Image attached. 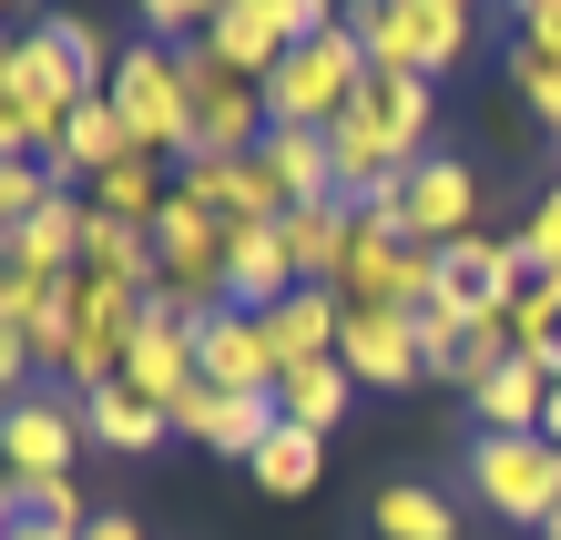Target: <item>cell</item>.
<instances>
[{"mask_svg": "<svg viewBox=\"0 0 561 540\" xmlns=\"http://www.w3.org/2000/svg\"><path fill=\"white\" fill-rule=\"evenodd\" d=\"M134 11H144V31H153V42H194V31H205L225 0H134Z\"/></svg>", "mask_w": 561, "mask_h": 540, "instance_id": "cell-33", "label": "cell"}, {"mask_svg": "<svg viewBox=\"0 0 561 540\" xmlns=\"http://www.w3.org/2000/svg\"><path fill=\"white\" fill-rule=\"evenodd\" d=\"M347 31L368 42V72L439 82L470 61V0H347Z\"/></svg>", "mask_w": 561, "mask_h": 540, "instance_id": "cell-2", "label": "cell"}, {"mask_svg": "<svg viewBox=\"0 0 561 540\" xmlns=\"http://www.w3.org/2000/svg\"><path fill=\"white\" fill-rule=\"evenodd\" d=\"M347 123H368L378 153L409 174V163L428 153V123H439V82H419V72H368V92H357Z\"/></svg>", "mask_w": 561, "mask_h": 540, "instance_id": "cell-12", "label": "cell"}, {"mask_svg": "<svg viewBox=\"0 0 561 540\" xmlns=\"http://www.w3.org/2000/svg\"><path fill=\"white\" fill-rule=\"evenodd\" d=\"M11 153H31V143H21V123H11V103H0V163H11Z\"/></svg>", "mask_w": 561, "mask_h": 540, "instance_id": "cell-38", "label": "cell"}, {"mask_svg": "<svg viewBox=\"0 0 561 540\" xmlns=\"http://www.w3.org/2000/svg\"><path fill=\"white\" fill-rule=\"evenodd\" d=\"M92 205H103V215H123V225H153L163 205H174V174H163L153 153H123L113 174L92 184Z\"/></svg>", "mask_w": 561, "mask_h": 540, "instance_id": "cell-25", "label": "cell"}, {"mask_svg": "<svg viewBox=\"0 0 561 540\" xmlns=\"http://www.w3.org/2000/svg\"><path fill=\"white\" fill-rule=\"evenodd\" d=\"M470 499L480 510H501V520H520V530H551V510H561V449L541 428H520V438H470Z\"/></svg>", "mask_w": 561, "mask_h": 540, "instance_id": "cell-3", "label": "cell"}, {"mask_svg": "<svg viewBox=\"0 0 561 540\" xmlns=\"http://www.w3.org/2000/svg\"><path fill=\"white\" fill-rule=\"evenodd\" d=\"M541 438H551V449H561V378H551V409H541Z\"/></svg>", "mask_w": 561, "mask_h": 540, "instance_id": "cell-39", "label": "cell"}, {"mask_svg": "<svg viewBox=\"0 0 561 540\" xmlns=\"http://www.w3.org/2000/svg\"><path fill=\"white\" fill-rule=\"evenodd\" d=\"M174 72H184V103H194V153H255L266 143V82H245V72H225V61L205 42H174ZM184 153V163H194Z\"/></svg>", "mask_w": 561, "mask_h": 540, "instance_id": "cell-5", "label": "cell"}, {"mask_svg": "<svg viewBox=\"0 0 561 540\" xmlns=\"http://www.w3.org/2000/svg\"><path fill=\"white\" fill-rule=\"evenodd\" d=\"M245 469H255V480H266L276 499H296V490H317V469H327V438H317V428H276V438H266V449H255Z\"/></svg>", "mask_w": 561, "mask_h": 540, "instance_id": "cell-27", "label": "cell"}, {"mask_svg": "<svg viewBox=\"0 0 561 540\" xmlns=\"http://www.w3.org/2000/svg\"><path fill=\"white\" fill-rule=\"evenodd\" d=\"M82 540H144V520H123V510H92V530Z\"/></svg>", "mask_w": 561, "mask_h": 540, "instance_id": "cell-37", "label": "cell"}, {"mask_svg": "<svg viewBox=\"0 0 561 540\" xmlns=\"http://www.w3.org/2000/svg\"><path fill=\"white\" fill-rule=\"evenodd\" d=\"M113 113L123 133H134V153H194V103H184V72H174V42H134L123 51V72H113Z\"/></svg>", "mask_w": 561, "mask_h": 540, "instance_id": "cell-4", "label": "cell"}, {"mask_svg": "<svg viewBox=\"0 0 561 540\" xmlns=\"http://www.w3.org/2000/svg\"><path fill=\"white\" fill-rule=\"evenodd\" d=\"M286 296H296L286 225H225V307H245V317H276Z\"/></svg>", "mask_w": 561, "mask_h": 540, "instance_id": "cell-14", "label": "cell"}, {"mask_svg": "<svg viewBox=\"0 0 561 540\" xmlns=\"http://www.w3.org/2000/svg\"><path fill=\"white\" fill-rule=\"evenodd\" d=\"M123 388L153 398V409H184V398L205 388V357H194V317L174 307V296H153V307H144V336H134V357H123Z\"/></svg>", "mask_w": 561, "mask_h": 540, "instance_id": "cell-9", "label": "cell"}, {"mask_svg": "<svg viewBox=\"0 0 561 540\" xmlns=\"http://www.w3.org/2000/svg\"><path fill=\"white\" fill-rule=\"evenodd\" d=\"M511 82H520V103H531V123L561 133V61H531V51L511 42Z\"/></svg>", "mask_w": 561, "mask_h": 540, "instance_id": "cell-31", "label": "cell"}, {"mask_svg": "<svg viewBox=\"0 0 561 540\" xmlns=\"http://www.w3.org/2000/svg\"><path fill=\"white\" fill-rule=\"evenodd\" d=\"M11 11H31V0H0V21H11Z\"/></svg>", "mask_w": 561, "mask_h": 540, "instance_id": "cell-41", "label": "cell"}, {"mask_svg": "<svg viewBox=\"0 0 561 540\" xmlns=\"http://www.w3.org/2000/svg\"><path fill=\"white\" fill-rule=\"evenodd\" d=\"M92 520H61V510H42V490L31 480H0V540H82Z\"/></svg>", "mask_w": 561, "mask_h": 540, "instance_id": "cell-29", "label": "cell"}, {"mask_svg": "<svg viewBox=\"0 0 561 540\" xmlns=\"http://www.w3.org/2000/svg\"><path fill=\"white\" fill-rule=\"evenodd\" d=\"M347 398H357V378H347L337 357H317V367H286V378H276V409H286V428H317V438L347 418Z\"/></svg>", "mask_w": 561, "mask_h": 540, "instance_id": "cell-23", "label": "cell"}, {"mask_svg": "<svg viewBox=\"0 0 561 540\" xmlns=\"http://www.w3.org/2000/svg\"><path fill=\"white\" fill-rule=\"evenodd\" d=\"M480 215V174L459 153H419L409 174H399V234L419 255H439V245H459V234H480L470 225Z\"/></svg>", "mask_w": 561, "mask_h": 540, "instance_id": "cell-7", "label": "cell"}, {"mask_svg": "<svg viewBox=\"0 0 561 540\" xmlns=\"http://www.w3.org/2000/svg\"><path fill=\"white\" fill-rule=\"evenodd\" d=\"M82 438H103L113 459H153L163 438H174V409H153V398H134V388H82Z\"/></svg>", "mask_w": 561, "mask_h": 540, "instance_id": "cell-17", "label": "cell"}, {"mask_svg": "<svg viewBox=\"0 0 561 540\" xmlns=\"http://www.w3.org/2000/svg\"><path fill=\"white\" fill-rule=\"evenodd\" d=\"M368 520H378V540H459V510L428 480H388L368 499Z\"/></svg>", "mask_w": 561, "mask_h": 540, "instance_id": "cell-24", "label": "cell"}, {"mask_svg": "<svg viewBox=\"0 0 561 540\" xmlns=\"http://www.w3.org/2000/svg\"><path fill=\"white\" fill-rule=\"evenodd\" d=\"M194 357H205V388H225V398H276V378H286L266 317H245V307L194 317Z\"/></svg>", "mask_w": 561, "mask_h": 540, "instance_id": "cell-10", "label": "cell"}, {"mask_svg": "<svg viewBox=\"0 0 561 540\" xmlns=\"http://www.w3.org/2000/svg\"><path fill=\"white\" fill-rule=\"evenodd\" d=\"M520 286H531V255H520V234H459V245H439V307L480 317V326H511Z\"/></svg>", "mask_w": 561, "mask_h": 540, "instance_id": "cell-6", "label": "cell"}, {"mask_svg": "<svg viewBox=\"0 0 561 540\" xmlns=\"http://www.w3.org/2000/svg\"><path fill=\"white\" fill-rule=\"evenodd\" d=\"M31 378H42V357H31V326H21V317H0V409H11V398H31Z\"/></svg>", "mask_w": 561, "mask_h": 540, "instance_id": "cell-34", "label": "cell"}, {"mask_svg": "<svg viewBox=\"0 0 561 540\" xmlns=\"http://www.w3.org/2000/svg\"><path fill=\"white\" fill-rule=\"evenodd\" d=\"M511 21H520L511 42L531 51V61H561V0H511Z\"/></svg>", "mask_w": 561, "mask_h": 540, "instance_id": "cell-35", "label": "cell"}, {"mask_svg": "<svg viewBox=\"0 0 561 540\" xmlns=\"http://www.w3.org/2000/svg\"><path fill=\"white\" fill-rule=\"evenodd\" d=\"M0 245H11V234H0Z\"/></svg>", "mask_w": 561, "mask_h": 540, "instance_id": "cell-43", "label": "cell"}, {"mask_svg": "<svg viewBox=\"0 0 561 540\" xmlns=\"http://www.w3.org/2000/svg\"><path fill=\"white\" fill-rule=\"evenodd\" d=\"M357 92H368V42L337 21V31L296 42L276 72H266V123H286V133H337L357 113Z\"/></svg>", "mask_w": 561, "mask_h": 540, "instance_id": "cell-1", "label": "cell"}, {"mask_svg": "<svg viewBox=\"0 0 561 540\" xmlns=\"http://www.w3.org/2000/svg\"><path fill=\"white\" fill-rule=\"evenodd\" d=\"M11 42H21V31H11V21H0V72H11Z\"/></svg>", "mask_w": 561, "mask_h": 540, "instance_id": "cell-40", "label": "cell"}, {"mask_svg": "<svg viewBox=\"0 0 561 540\" xmlns=\"http://www.w3.org/2000/svg\"><path fill=\"white\" fill-rule=\"evenodd\" d=\"M82 225H92V194H51L31 225H11V265H31V276H82Z\"/></svg>", "mask_w": 561, "mask_h": 540, "instance_id": "cell-19", "label": "cell"}, {"mask_svg": "<svg viewBox=\"0 0 561 540\" xmlns=\"http://www.w3.org/2000/svg\"><path fill=\"white\" fill-rule=\"evenodd\" d=\"M82 276H113V286L153 296V286H163L153 225H123V215H103V205H92V225H82Z\"/></svg>", "mask_w": 561, "mask_h": 540, "instance_id": "cell-20", "label": "cell"}, {"mask_svg": "<svg viewBox=\"0 0 561 540\" xmlns=\"http://www.w3.org/2000/svg\"><path fill=\"white\" fill-rule=\"evenodd\" d=\"M511 347L541 367V378H561V276H531L511 307Z\"/></svg>", "mask_w": 561, "mask_h": 540, "instance_id": "cell-26", "label": "cell"}, {"mask_svg": "<svg viewBox=\"0 0 561 540\" xmlns=\"http://www.w3.org/2000/svg\"><path fill=\"white\" fill-rule=\"evenodd\" d=\"M42 21H51V42L72 51V72H82V92H113V72H123V51L103 42V31H92L82 11H42Z\"/></svg>", "mask_w": 561, "mask_h": 540, "instance_id": "cell-28", "label": "cell"}, {"mask_svg": "<svg viewBox=\"0 0 561 540\" xmlns=\"http://www.w3.org/2000/svg\"><path fill=\"white\" fill-rule=\"evenodd\" d=\"M42 205H51V174H42V153H11V163H0V234H11V225H31Z\"/></svg>", "mask_w": 561, "mask_h": 540, "instance_id": "cell-30", "label": "cell"}, {"mask_svg": "<svg viewBox=\"0 0 561 540\" xmlns=\"http://www.w3.org/2000/svg\"><path fill=\"white\" fill-rule=\"evenodd\" d=\"M520 255H531V276H561V184L531 205V225H520Z\"/></svg>", "mask_w": 561, "mask_h": 540, "instance_id": "cell-32", "label": "cell"}, {"mask_svg": "<svg viewBox=\"0 0 561 540\" xmlns=\"http://www.w3.org/2000/svg\"><path fill=\"white\" fill-rule=\"evenodd\" d=\"M194 42H205V51L225 61V72H245V82H266L276 61L296 51V42H286V21L266 11V0H225V11H215L205 31H194Z\"/></svg>", "mask_w": 561, "mask_h": 540, "instance_id": "cell-16", "label": "cell"}, {"mask_svg": "<svg viewBox=\"0 0 561 540\" xmlns=\"http://www.w3.org/2000/svg\"><path fill=\"white\" fill-rule=\"evenodd\" d=\"M337 326H347V296H337V286H296L286 307L266 317L276 367H317V357H337Z\"/></svg>", "mask_w": 561, "mask_h": 540, "instance_id": "cell-21", "label": "cell"}, {"mask_svg": "<svg viewBox=\"0 0 561 540\" xmlns=\"http://www.w3.org/2000/svg\"><path fill=\"white\" fill-rule=\"evenodd\" d=\"M347 245H357V205H307V215H286V255H296V286H337Z\"/></svg>", "mask_w": 561, "mask_h": 540, "instance_id": "cell-22", "label": "cell"}, {"mask_svg": "<svg viewBox=\"0 0 561 540\" xmlns=\"http://www.w3.org/2000/svg\"><path fill=\"white\" fill-rule=\"evenodd\" d=\"M255 163H266V184L286 194V215H307V205H347L337 194V163H327V133H266V143H255Z\"/></svg>", "mask_w": 561, "mask_h": 540, "instance_id": "cell-18", "label": "cell"}, {"mask_svg": "<svg viewBox=\"0 0 561 540\" xmlns=\"http://www.w3.org/2000/svg\"><path fill=\"white\" fill-rule=\"evenodd\" d=\"M72 449H82V398L31 388L0 409V469L11 480H72Z\"/></svg>", "mask_w": 561, "mask_h": 540, "instance_id": "cell-8", "label": "cell"}, {"mask_svg": "<svg viewBox=\"0 0 561 540\" xmlns=\"http://www.w3.org/2000/svg\"><path fill=\"white\" fill-rule=\"evenodd\" d=\"M337 367H347L357 388H419V378H428L419 317H388V307H347V326H337Z\"/></svg>", "mask_w": 561, "mask_h": 540, "instance_id": "cell-11", "label": "cell"}, {"mask_svg": "<svg viewBox=\"0 0 561 540\" xmlns=\"http://www.w3.org/2000/svg\"><path fill=\"white\" fill-rule=\"evenodd\" d=\"M266 11L286 21V42H317V31H337V21H347L337 0H266Z\"/></svg>", "mask_w": 561, "mask_h": 540, "instance_id": "cell-36", "label": "cell"}, {"mask_svg": "<svg viewBox=\"0 0 561 540\" xmlns=\"http://www.w3.org/2000/svg\"><path fill=\"white\" fill-rule=\"evenodd\" d=\"M276 428H286V409H276V398H225V388H194L184 409H174V438H205L215 459H255Z\"/></svg>", "mask_w": 561, "mask_h": 540, "instance_id": "cell-15", "label": "cell"}, {"mask_svg": "<svg viewBox=\"0 0 561 540\" xmlns=\"http://www.w3.org/2000/svg\"><path fill=\"white\" fill-rule=\"evenodd\" d=\"M541 540H561V510H551V530H541Z\"/></svg>", "mask_w": 561, "mask_h": 540, "instance_id": "cell-42", "label": "cell"}, {"mask_svg": "<svg viewBox=\"0 0 561 540\" xmlns=\"http://www.w3.org/2000/svg\"><path fill=\"white\" fill-rule=\"evenodd\" d=\"M174 194L215 205L225 225H286V194L266 184V163H255V153H194V163H174Z\"/></svg>", "mask_w": 561, "mask_h": 540, "instance_id": "cell-13", "label": "cell"}]
</instances>
